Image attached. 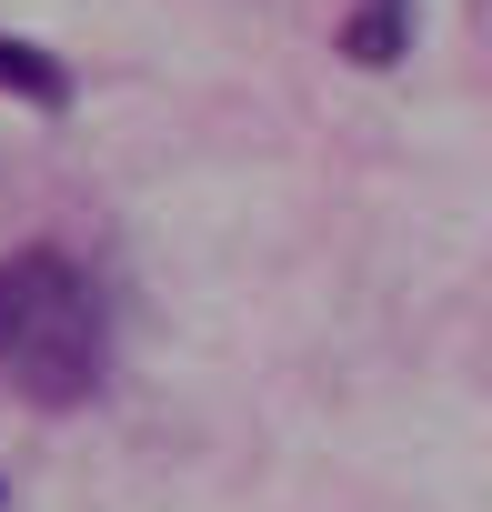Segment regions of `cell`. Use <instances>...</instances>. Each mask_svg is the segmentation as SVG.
Instances as JSON below:
<instances>
[{
    "instance_id": "3",
    "label": "cell",
    "mask_w": 492,
    "mask_h": 512,
    "mask_svg": "<svg viewBox=\"0 0 492 512\" xmlns=\"http://www.w3.org/2000/svg\"><path fill=\"white\" fill-rule=\"evenodd\" d=\"M0 91H11V101H31V111H71V61H51L41 41H11V31H0Z\"/></svg>"
},
{
    "instance_id": "1",
    "label": "cell",
    "mask_w": 492,
    "mask_h": 512,
    "mask_svg": "<svg viewBox=\"0 0 492 512\" xmlns=\"http://www.w3.org/2000/svg\"><path fill=\"white\" fill-rule=\"evenodd\" d=\"M111 372V312L101 282L71 262L61 241L0 251V392L41 412H81Z\"/></svg>"
},
{
    "instance_id": "2",
    "label": "cell",
    "mask_w": 492,
    "mask_h": 512,
    "mask_svg": "<svg viewBox=\"0 0 492 512\" xmlns=\"http://www.w3.org/2000/svg\"><path fill=\"white\" fill-rule=\"evenodd\" d=\"M412 21H422V0H342V61L352 71H392L412 51Z\"/></svg>"
}]
</instances>
